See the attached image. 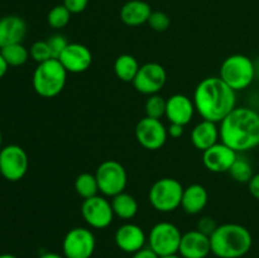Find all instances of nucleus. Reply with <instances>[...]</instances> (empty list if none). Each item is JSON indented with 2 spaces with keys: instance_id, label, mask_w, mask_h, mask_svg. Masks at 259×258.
I'll return each instance as SVG.
<instances>
[{
  "instance_id": "1",
  "label": "nucleus",
  "mask_w": 259,
  "mask_h": 258,
  "mask_svg": "<svg viewBox=\"0 0 259 258\" xmlns=\"http://www.w3.org/2000/svg\"><path fill=\"white\" fill-rule=\"evenodd\" d=\"M192 100L200 116L214 123H220L237 108V93L215 76L197 83Z\"/></svg>"
},
{
  "instance_id": "2",
  "label": "nucleus",
  "mask_w": 259,
  "mask_h": 258,
  "mask_svg": "<svg viewBox=\"0 0 259 258\" xmlns=\"http://www.w3.org/2000/svg\"><path fill=\"white\" fill-rule=\"evenodd\" d=\"M220 139L223 143L244 153L259 146V113L248 106H237L220 121Z\"/></svg>"
},
{
  "instance_id": "3",
  "label": "nucleus",
  "mask_w": 259,
  "mask_h": 258,
  "mask_svg": "<svg viewBox=\"0 0 259 258\" xmlns=\"http://www.w3.org/2000/svg\"><path fill=\"white\" fill-rule=\"evenodd\" d=\"M211 253L218 258H240L247 254L253 244L249 230L237 223L218 225L210 235Z\"/></svg>"
},
{
  "instance_id": "4",
  "label": "nucleus",
  "mask_w": 259,
  "mask_h": 258,
  "mask_svg": "<svg viewBox=\"0 0 259 258\" xmlns=\"http://www.w3.org/2000/svg\"><path fill=\"white\" fill-rule=\"evenodd\" d=\"M67 73L62 63L56 58L38 63L33 72V89L42 98H55L65 89Z\"/></svg>"
},
{
  "instance_id": "5",
  "label": "nucleus",
  "mask_w": 259,
  "mask_h": 258,
  "mask_svg": "<svg viewBox=\"0 0 259 258\" xmlns=\"http://www.w3.org/2000/svg\"><path fill=\"white\" fill-rule=\"evenodd\" d=\"M255 72L257 68L252 58L237 53L223 61L219 77L237 93L245 90L252 85L255 78Z\"/></svg>"
},
{
  "instance_id": "6",
  "label": "nucleus",
  "mask_w": 259,
  "mask_h": 258,
  "mask_svg": "<svg viewBox=\"0 0 259 258\" xmlns=\"http://www.w3.org/2000/svg\"><path fill=\"white\" fill-rule=\"evenodd\" d=\"M184 189L181 182L176 179L164 177L157 180L149 189V202L159 212L175 211L181 206Z\"/></svg>"
},
{
  "instance_id": "7",
  "label": "nucleus",
  "mask_w": 259,
  "mask_h": 258,
  "mask_svg": "<svg viewBox=\"0 0 259 258\" xmlns=\"http://www.w3.org/2000/svg\"><path fill=\"white\" fill-rule=\"evenodd\" d=\"M99 190L103 195L113 197L125 191L128 184V174L120 162L115 159H106L101 162L95 172Z\"/></svg>"
},
{
  "instance_id": "8",
  "label": "nucleus",
  "mask_w": 259,
  "mask_h": 258,
  "mask_svg": "<svg viewBox=\"0 0 259 258\" xmlns=\"http://www.w3.org/2000/svg\"><path fill=\"white\" fill-rule=\"evenodd\" d=\"M182 233L174 223H157L148 234V244L159 257L179 253Z\"/></svg>"
},
{
  "instance_id": "9",
  "label": "nucleus",
  "mask_w": 259,
  "mask_h": 258,
  "mask_svg": "<svg viewBox=\"0 0 259 258\" xmlns=\"http://www.w3.org/2000/svg\"><path fill=\"white\" fill-rule=\"evenodd\" d=\"M29 159L24 149L18 144H8L0 149V175L10 182H17L25 176Z\"/></svg>"
},
{
  "instance_id": "10",
  "label": "nucleus",
  "mask_w": 259,
  "mask_h": 258,
  "mask_svg": "<svg viewBox=\"0 0 259 258\" xmlns=\"http://www.w3.org/2000/svg\"><path fill=\"white\" fill-rule=\"evenodd\" d=\"M95 247V235L89 228L83 227L68 230L62 242V252L66 258H91Z\"/></svg>"
},
{
  "instance_id": "11",
  "label": "nucleus",
  "mask_w": 259,
  "mask_h": 258,
  "mask_svg": "<svg viewBox=\"0 0 259 258\" xmlns=\"http://www.w3.org/2000/svg\"><path fill=\"white\" fill-rule=\"evenodd\" d=\"M81 215L86 224L94 229H105L113 223L115 217L111 202L99 195L83 200L81 205Z\"/></svg>"
},
{
  "instance_id": "12",
  "label": "nucleus",
  "mask_w": 259,
  "mask_h": 258,
  "mask_svg": "<svg viewBox=\"0 0 259 258\" xmlns=\"http://www.w3.org/2000/svg\"><path fill=\"white\" fill-rule=\"evenodd\" d=\"M137 142L148 151H157L162 148L168 138L167 128L161 119L144 116L136 125Z\"/></svg>"
},
{
  "instance_id": "13",
  "label": "nucleus",
  "mask_w": 259,
  "mask_h": 258,
  "mask_svg": "<svg viewBox=\"0 0 259 258\" xmlns=\"http://www.w3.org/2000/svg\"><path fill=\"white\" fill-rule=\"evenodd\" d=\"M167 81V72L161 63L148 62L139 67L133 80V86L138 93L144 95H154L163 89Z\"/></svg>"
},
{
  "instance_id": "14",
  "label": "nucleus",
  "mask_w": 259,
  "mask_h": 258,
  "mask_svg": "<svg viewBox=\"0 0 259 258\" xmlns=\"http://www.w3.org/2000/svg\"><path fill=\"white\" fill-rule=\"evenodd\" d=\"M237 152L223 142H218L212 147L202 152V163L205 168L214 174L228 172L238 157Z\"/></svg>"
},
{
  "instance_id": "15",
  "label": "nucleus",
  "mask_w": 259,
  "mask_h": 258,
  "mask_svg": "<svg viewBox=\"0 0 259 258\" xmlns=\"http://www.w3.org/2000/svg\"><path fill=\"white\" fill-rule=\"evenodd\" d=\"M66 71L70 73L85 72L93 63V53L90 48L81 43H68L66 50L58 58Z\"/></svg>"
},
{
  "instance_id": "16",
  "label": "nucleus",
  "mask_w": 259,
  "mask_h": 258,
  "mask_svg": "<svg viewBox=\"0 0 259 258\" xmlns=\"http://www.w3.org/2000/svg\"><path fill=\"white\" fill-rule=\"evenodd\" d=\"M211 253L209 235L200 230H190L182 234L179 254L182 258H206Z\"/></svg>"
},
{
  "instance_id": "17",
  "label": "nucleus",
  "mask_w": 259,
  "mask_h": 258,
  "mask_svg": "<svg viewBox=\"0 0 259 258\" xmlns=\"http://www.w3.org/2000/svg\"><path fill=\"white\" fill-rule=\"evenodd\" d=\"M147 239L148 238H147L144 230L139 225L133 224V223L120 225L114 235L116 247L123 252L132 253V254L144 248Z\"/></svg>"
},
{
  "instance_id": "18",
  "label": "nucleus",
  "mask_w": 259,
  "mask_h": 258,
  "mask_svg": "<svg viewBox=\"0 0 259 258\" xmlns=\"http://www.w3.org/2000/svg\"><path fill=\"white\" fill-rule=\"evenodd\" d=\"M196 111L195 109L194 100L184 94H175L167 99L166 104V118L169 123L181 124L187 125L194 118V114Z\"/></svg>"
},
{
  "instance_id": "19",
  "label": "nucleus",
  "mask_w": 259,
  "mask_h": 258,
  "mask_svg": "<svg viewBox=\"0 0 259 258\" xmlns=\"http://www.w3.org/2000/svg\"><path fill=\"white\" fill-rule=\"evenodd\" d=\"M27 34V23L18 15L0 18V48L22 43Z\"/></svg>"
},
{
  "instance_id": "20",
  "label": "nucleus",
  "mask_w": 259,
  "mask_h": 258,
  "mask_svg": "<svg viewBox=\"0 0 259 258\" xmlns=\"http://www.w3.org/2000/svg\"><path fill=\"white\" fill-rule=\"evenodd\" d=\"M220 139V131L218 123L202 119L192 128L191 143L199 151L204 152L218 143Z\"/></svg>"
},
{
  "instance_id": "21",
  "label": "nucleus",
  "mask_w": 259,
  "mask_h": 258,
  "mask_svg": "<svg viewBox=\"0 0 259 258\" xmlns=\"http://www.w3.org/2000/svg\"><path fill=\"white\" fill-rule=\"evenodd\" d=\"M209 200L207 190L200 184L189 185L184 189L181 200V207L186 214L196 215L205 209Z\"/></svg>"
},
{
  "instance_id": "22",
  "label": "nucleus",
  "mask_w": 259,
  "mask_h": 258,
  "mask_svg": "<svg viewBox=\"0 0 259 258\" xmlns=\"http://www.w3.org/2000/svg\"><path fill=\"white\" fill-rule=\"evenodd\" d=\"M151 14V5L143 0H129L120 9L121 22L129 27H138L148 23Z\"/></svg>"
},
{
  "instance_id": "23",
  "label": "nucleus",
  "mask_w": 259,
  "mask_h": 258,
  "mask_svg": "<svg viewBox=\"0 0 259 258\" xmlns=\"http://www.w3.org/2000/svg\"><path fill=\"white\" fill-rule=\"evenodd\" d=\"M111 207L114 215L123 220H131L138 212V201L128 192H120L111 197Z\"/></svg>"
},
{
  "instance_id": "24",
  "label": "nucleus",
  "mask_w": 259,
  "mask_h": 258,
  "mask_svg": "<svg viewBox=\"0 0 259 258\" xmlns=\"http://www.w3.org/2000/svg\"><path fill=\"white\" fill-rule=\"evenodd\" d=\"M139 67L141 66H139L137 58L129 53H123V55L118 56L114 62V72H115L116 77L123 82H133Z\"/></svg>"
},
{
  "instance_id": "25",
  "label": "nucleus",
  "mask_w": 259,
  "mask_h": 258,
  "mask_svg": "<svg viewBox=\"0 0 259 258\" xmlns=\"http://www.w3.org/2000/svg\"><path fill=\"white\" fill-rule=\"evenodd\" d=\"M75 191L83 200L96 196L100 190H99L98 180H96L95 174L93 175L89 174V172H83V174L78 175L75 180Z\"/></svg>"
},
{
  "instance_id": "26",
  "label": "nucleus",
  "mask_w": 259,
  "mask_h": 258,
  "mask_svg": "<svg viewBox=\"0 0 259 258\" xmlns=\"http://www.w3.org/2000/svg\"><path fill=\"white\" fill-rule=\"evenodd\" d=\"M0 53L7 61L9 67H19L23 66L28 61L29 56V50L23 46V43H15V45L7 46V47L0 48Z\"/></svg>"
},
{
  "instance_id": "27",
  "label": "nucleus",
  "mask_w": 259,
  "mask_h": 258,
  "mask_svg": "<svg viewBox=\"0 0 259 258\" xmlns=\"http://www.w3.org/2000/svg\"><path fill=\"white\" fill-rule=\"evenodd\" d=\"M228 172L232 176V179L239 184H248L254 175L250 162L244 157H240L239 154H238L237 159Z\"/></svg>"
},
{
  "instance_id": "28",
  "label": "nucleus",
  "mask_w": 259,
  "mask_h": 258,
  "mask_svg": "<svg viewBox=\"0 0 259 258\" xmlns=\"http://www.w3.org/2000/svg\"><path fill=\"white\" fill-rule=\"evenodd\" d=\"M166 104L167 100L163 96L158 95V94L149 95L146 104H144L146 116H149V118L153 119H161L162 116L166 115Z\"/></svg>"
},
{
  "instance_id": "29",
  "label": "nucleus",
  "mask_w": 259,
  "mask_h": 258,
  "mask_svg": "<svg viewBox=\"0 0 259 258\" xmlns=\"http://www.w3.org/2000/svg\"><path fill=\"white\" fill-rule=\"evenodd\" d=\"M71 12L65 7V5H56L48 12L47 22L55 29H61L65 28L70 23Z\"/></svg>"
},
{
  "instance_id": "30",
  "label": "nucleus",
  "mask_w": 259,
  "mask_h": 258,
  "mask_svg": "<svg viewBox=\"0 0 259 258\" xmlns=\"http://www.w3.org/2000/svg\"><path fill=\"white\" fill-rule=\"evenodd\" d=\"M29 56L37 63L46 62V61L53 58L47 40H37V42L33 43L29 48Z\"/></svg>"
},
{
  "instance_id": "31",
  "label": "nucleus",
  "mask_w": 259,
  "mask_h": 258,
  "mask_svg": "<svg viewBox=\"0 0 259 258\" xmlns=\"http://www.w3.org/2000/svg\"><path fill=\"white\" fill-rule=\"evenodd\" d=\"M148 24L156 32H164L171 25V18L164 12L156 10V12H152L151 17L148 19Z\"/></svg>"
},
{
  "instance_id": "32",
  "label": "nucleus",
  "mask_w": 259,
  "mask_h": 258,
  "mask_svg": "<svg viewBox=\"0 0 259 258\" xmlns=\"http://www.w3.org/2000/svg\"><path fill=\"white\" fill-rule=\"evenodd\" d=\"M47 42H48V45H50L52 57L56 58V60H58V58H60V56L62 55V52L66 50V47L68 46V43H70L67 39H66L65 35H62V34L52 35L51 38H48Z\"/></svg>"
},
{
  "instance_id": "33",
  "label": "nucleus",
  "mask_w": 259,
  "mask_h": 258,
  "mask_svg": "<svg viewBox=\"0 0 259 258\" xmlns=\"http://www.w3.org/2000/svg\"><path fill=\"white\" fill-rule=\"evenodd\" d=\"M218 228V224L215 223V220L210 217H202L201 219L197 223V230H200L201 233L206 235H211L214 233V230Z\"/></svg>"
},
{
  "instance_id": "34",
  "label": "nucleus",
  "mask_w": 259,
  "mask_h": 258,
  "mask_svg": "<svg viewBox=\"0 0 259 258\" xmlns=\"http://www.w3.org/2000/svg\"><path fill=\"white\" fill-rule=\"evenodd\" d=\"M63 5L70 10L71 14H78L88 8L89 0H63Z\"/></svg>"
},
{
  "instance_id": "35",
  "label": "nucleus",
  "mask_w": 259,
  "mask_h": 258,
  "mask_svg": "<svg viewBox=\"0 0 259 258\" xmlns=\"http://www.w3.org/2000/svg\"><path fill=\"white\" fill-rule=\"evenodd\" d=\"M248 190L254 199L259 200V174H254L248 182Z\"/></svg>"
},
{
  "instance_id": "36",
  "label": "nucleus",
  "mask_w": 259,
  "mask_h": 258,
  "mask_svg": "<svg viewBox=\"0 0 259 258\" xmlns=\"http://www.w3.org/2000/svg\"><path fill=\"white\" fill-rule=\"evenodd\" d=\"M167 133H168V137H171V138H180V137L184 134V125H181V124L169 123V126L167 128Z\"/></svg>"
},
{
  "instance_id": "37",
  "label": "nucleus",
  "mask_w": 259,
  "mask_h": 258,
  "mask_svg": "<svg viewBox=\"0 0 259 258\" xmlns=\"http://www.w3.org/2000/svg\"><path fill=\"white\" fill-rule=\"evenodd\" d=\"M132 258H159V255L149 247H144L142 249H139L138 252L133 253V257Z\"/></svg>"
},
{
  "instance_id": "38",
  "label": "nucleus",
  "mask_w": 259,
  "mask_h": 258,
  "mask_svg": "<svg viewBox=\"0 0 259 258\" xmlns=\"http://www.w3.org/2000/svg\"><path fill=\"white\" fill-rule=\"evenodd\" d=\"M8 68H9V65H8L7 61L4 60V57H3L2 53H0V80L7 75Z\"/></svg>"
},
{
  "instance_id": "39",
  "label": "nucleus",
  "mask_w": 259,
  "mask_h": 258,
  "mask_svg": "<svg viewBox=\"0 0 259 258\" xmlns=\"http://www.w3.org/2000/svg\"><path fill=\"white\" fill-rule=\"evenodd\" d=\"M38 258H66L63 254H58L55 252H46L43 254H40Z\"/></svg>"
},
{
  "instance_id": "40",
  "label": "nucleus",
  "mask_w": 259,
  "mask_h": 258,
  "mask_svg": "<svg viewBox=\"0 0 259 258\" xmlns=\"http://www.w3.org/2000/svg\"><path fill=\"white\" fill-rule=\"evenodd\" d=\"M0 258H18V257L14 254H10V253H3V254H0Z\"/></svg>"
},
{
  "instance_id": "41",
  "label": "nucleus",
  "mask_w": 259,
  "mask_h": 258,
  "mask_svg": "<svg viewBox=\"0 0 259 258\" xmlns=\"http://www.w3.org/2000/svg\"><path fill=\"white\" fill-rule=\"evenodd\" d=\"M159 258H182L181 255L179 254V253H176V254H169V255H163V257H159Z\"/></svg>"
},
{
  "instance_id": "42",
  "label": "nucleus",
  "mask_w": 259,
  "mask_h": 258,
  "mask_svg": "<svg viewBox=\"0 0 259 258\" xmlns=\"http://www.w3.org/2000/svg\"><path fill=\"white\" fill-rule=\"evenodd\" d=\"M2 144H3V134H2V132H0V149L3 148Z\"/></svg>"
}]
</instances>
